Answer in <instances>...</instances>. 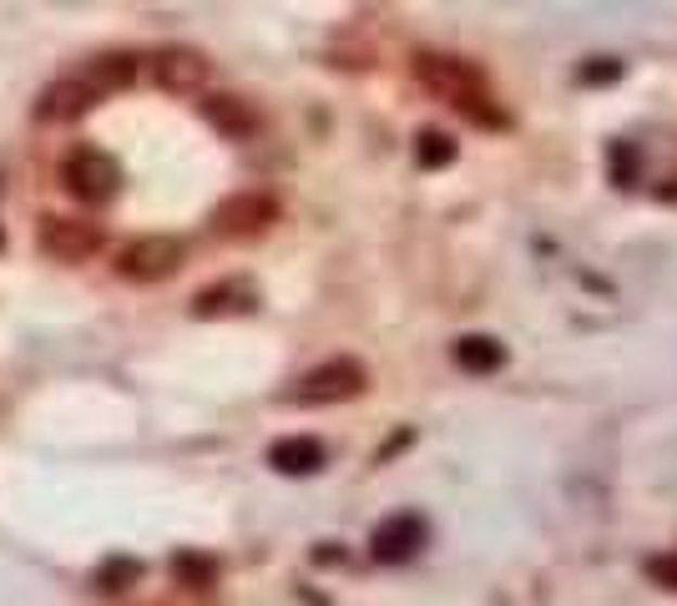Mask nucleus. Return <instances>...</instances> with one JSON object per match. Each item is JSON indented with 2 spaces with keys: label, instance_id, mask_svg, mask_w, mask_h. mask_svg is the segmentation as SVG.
<instances>
[{
  "label": "nucleus",
  "instance_id": "1",
  "mask_svg": "<svg viewBox=\"0 0 677 606\" xmlns=\"http://www.w3.org/2000/svg\"><path fill=\"white\" fill-rule=\"evenodd\" d=\"M414 81L425 91H435L445 106H456L465 121H475V127H486V132H501L506 121V106L496 102V91H490L486 72L475 66V61H460V56H435V51H425V56H414Z\"/></svg>",
  "mask_w": 677,
  "mask_h": 606
},
{
  "label": "nucleus",
  "instance_id": "2",
  "mask_svg": "<svg viewBox=\"0 0 677 606\" xmlns=\"http://www.w3.org/2000/svg\"><path fill=\"white\" fill-rule=\"evenodd\" d=\"M61 182H66V193H72L81 207H102V203L117 197L122 167H117V157L102 152V147H72L66 152V163H61Z\"/></svg>",
  "mask_w": 677,
  "mask_h": 606
},
{
  "label": "nucleus",
  "instance_id": "3",
  "mask_svg": "<svg viewBox=\"0 0 677 606\" xmlns=\"http://www.w3.org/2000/svg\"><path fill=\"white\" fill-rule=\"evenodd\" d=\"M369 389V370L359 359L338 354V359H324L319 370H309L289 389V400L294 404H344V400H359Z\"/></svg>",
  "mask_w": 677,
  "mask_h": 606
},
{
  "label": "nucleus",
  "instance_id": "4",
  "mask_svg": "<svg viewBox=\"0 0 677 606\" xmlns=\"http://www.w3.org/2000/svg\"><path fill=\"white\" fill-rule=\"evenodd\" d=\"M182 258H188L182 237H167V233L132 237V243L117 253V279H127V283H163V279H173L177 268H182Z\"/></svg>",
  "mask_w": 677,
  "mask_h": 606
},
{
  "label": "nucleus",
  "instance_id": "5",
  "mask_svg": "<svg viewBox=\"0 0 677 606\" xmlns=\"http://www.w3.org/2000/svg\"><path fill=\"white\" fill-rule=\"evenodd\" d=\"M36 243H41L46 258L56 263H87L91 253L102 248V222L87 218H41L36 228Z\"/></svg>",
  "mask_w": 677,
  "mask_h": 606
},
{
  "label": "nucleus",
  "instance_id": "6",
  "mask_svg": "<svg viewBox=\"0 0 677 606\" xmlns=\"http://www.w3.org/2000/svg\"><path fill=\"white\" fill-rule=\"evenodd\" d=\"M279 222V203L268 193H233L213 207V233L218 237H258Z\"/></svg>",
  "mask_w": 677,
  "mask_h": 606
},
{
  "label": "nucleus",
  "instance_id": "7",
  "mask_svg": "<svg viewBox=\"0 0 677 606\" xmlns=\"http://www.w3.org/2000/svg\"><path fill=\"white\" fill-rule=\"evenodd\" d=\"M207 76H213V61L203 51H192V46H163L152 56V81L173 91V96H197L207 87Z\"/></svg>",
  "mask_w": 677,
  "mask_h": 606
},
{
  "label": "nucleus",
  "instance_id": "8",
  "mask_svg": "<svg viewBox=\"0 0 677 606\" xmlns=\"http://www.w3.org/2000/svg\"><path fill=\"white\" fill-rule=\"evenodd\" d=\"M430 526L414 511H399V516H384L380 526H374V536H369V556L380 566H405L410 556H420V546H425Z\"/></svg>",
  "mask_w": 677,
  "mask_h": 606
},
{
  "label": "nucleus",
  "instance_id": "9",
  "mask_svg": "<svg viewBox=\"0 0 677 606\" xmlns=\"http://www.w3.org/2000/svg\"><path fill=\"white\" fill-rule=\"evenodd\" d=\"M203 121L218 137H228V142H248V137H258V127H264L258 106L243 102V96H233V91H207L203 96Z\"/></svg>",
  "mask_w": 677,
  "mask_h": 606
},
{
  "label": "nucleus",
  "instance_id": "10",
  "mask_svg": "<svg viewBox=\"0 0 677 606\" xmlns=\"http://www.w3.org/2000/svg\"><path fill=\"white\" fill-rule=\"evenodd\" d=\"M97 106V96H91L76 76H61V81H51V87L36 96V121H46V127H66V121H81Z\"/></svg>",
  "mask_w": 677,
  "mask_h": 606
},
{
  "label": "nucleus",
  "instance_id": "11",
  "mask_svg": "<svg viewBox=\"0 0 677 606\" xmlns=\"http://www.w3.org/2000/svg\"><path fill=\"white\" fill-rule=\"evenodd\" d=\"M258 309V288L248 279H222L192 294V319H228V313H253Z\"/></svg>",
  "mask_w": 677,
  "mask_h": 606
},
{
  "label": "nucleus",
  "instance_id": "12",
  "mask_svg": "<svg viewBox=\"0 0 677 606\" xmlns=\"http://www.w3.org/2000/svg\"><path fill=\"white\" fill-rule=\"evenodd\" d=\"M76 81L102 102V96H112V91H127L137 81V56L132 51H106V56H91L81 72H76Z\"/></svg>",
  "mask_w": 677,
  "mask_h": 606
},
{
  "label": "nucleus",
  "instance_id": "13",
  "mask_svg": "<svg viewBox=\"0 0 677 606\" xmlns=\"http://www.w3.org/2000/svg\"><path fill=\"white\" fill-rule=\"evenodd\" d=\"M324 440H314V435H283V440L268 444V465L279 475H314V470H324Z\"/></svg>",
  "mask_w": 677,
  "mask_h": 606
},
{
  "label": "nucleus",
  "instance_id": "14",
  "mask_svg": "<svg viewBox=\"0 0 677 606\" xmlns=\"http://www.w3.org/2000/svg\"><path fill=\"white\" fill-rule=\"evenodd\" d=\"M450 359H456L465 374H496L506 364V344L490 339V334H465V339H456Z\"/></svg>",
  "mask_w": 677,
  "mask_h": 606
},
{
  "label": "nucleus",
  "instance_id": "15",
  "mask_svg": "<svg viewBox=\"0 0 677 606\" xmlns=\"http://www.w3.org/2000/svg\"><path fill=\"white\" fill-rule=\"evenodd\" d=\"M142 571L148 566L137 562V556H106L102 566H97V592H106V596H122V592H132L137 581H142Z\"/></svg>",
  "mask_w": 677,
  "mask_h": 606
},
{
  "label": "nucleus",
  "instance_id": "16",
  "mask_svg": "<svg viewBox=\"0 0 677 606\" xmlns=\"http://www.w3.org/2000/svg\"><path fill=\"white\" fill-rule=\"evenodd\" d=\"M456 152H460V142L450 132H435V127H430V132L414 137V163L425 167V172H440V167H450V163H456Z\"/></svg>",
  "mask_w": 677,
  "mask_h": 606
},
{
  "label": "nucleus",
  "instance_id": "17",
  "mask_svg": "<svg viewBox=\"0 0 677 606\" xmlns=\"http://www.w3.org/2000/svg\"><path fill=\"white\" fill-rule=\"evenodd\" d=\"M173 577H177V586L207 592V586L218 581V562H207V556H197V551H177V556H173Z\"/></svg>",
  "mask_w": 677,
  "mask_h": 606
},
{
  "label": "nucleus",
  "instance_id": "18",
  "mask_svg": "<svg viewBox=\"0 0 677 606\" xmlns=\"http://www.w3.org/2000/svg\"><path fill=\"white\" fill-rule=\"evenodd\" d=\"M642 571H648L652 586H667V592H677V551H663V556H648L642 562Z\"/></svg>",
  "mask_w": 677,
  "mask_h": 606
},
{
  "label": "nucleus",
  "instance_id": "19",
  "mask_svg": "<svg viewBox=\"0 0 677 606\" xmlns=\"http://www.w3.org/2000/svg\"><path fill=\"white\" fill-rule=\"evenodd\" d=\"M622 76V61H602V66H582V81H591V87H597V81H617Z\"/></svg>",
  "mask_w": 677,
  "mask_h": 606
},
{
  "label": "nucleus",
  "instance_id": "20",
  "mask_svg": "<svg viewBox=\"0 0 677 606\" xmlns=\"http://www.w3.org/2000/svg\"><path fill=\"white\" fill-rule=\"evenodd\" d=\"M0 248H5V233H0Z\"/></svg>",
  "mask_w": 677,
  "mask_h": 606
}]
</instances>
